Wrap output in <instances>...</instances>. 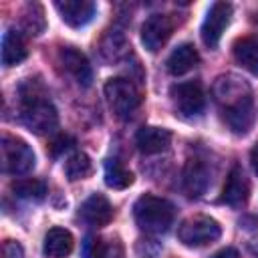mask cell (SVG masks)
Listing matches in <instances>:
<instances>
[{"mask_svg":"<svg viewBox=\"0 0 258 258\" xmlns=\"http://www.w3.org/2000/svg\"><path fill=\"white\" fill-rule=\"evenodd\" d=\"M58 60L62 64V69L83 87H89L91 81H93V71H91V64L87 60V56L77 50L75 46H64L60 48L58 52Z\"/></svg>","mask_w":258,"mask_h":258,"instance_id":"12","label":"cell"},{"mask_svg":"<svg viewBox=\"0 0 258 258\" xmlns=\"http://www.w3.org/2000/svg\"><path fill=\"white\" fill-rule=\"evenodd\" d=\"M54 8L58 10L60 18L64 24L73 28H81L89 24L97 12L95 2L89 0H64V2H54Z\"/></svg>","mask_w":258,"mask_h":258,"instance_id":"11","label":"cell"},{"mask_svg":"<svg viewBox=\"0 0 258 258\" xmlns=\"http://www.w3.org/2000/svg\"><path fill=\"white\" fill-rule=\"evenodd\" d=\"M22 24L28 30V34H40L42 28H44V12H42V6L38 8L36 14H32V4H28L26 6V12L22 16Z\"/></svg>","mask_w":258,"mask_h":258,"instance_id":"24","label":"cell"},{"mask_svg":"<svg viewBox=\"0 0 258 258\" xmlns=\"http://www.w3.org/2000/svg\"><path fill=\"white\" fill-rule=\"evenodd\" d=\"M28 54L26 42L22 38V34L14 28H8L2 36V64L4 67H14L18 62H22Z\"/></svg>","mask_w":258,"mask_h":258,"instance_id":"17","label":"cell"},{"mask_svg":"<svg viewBox=\"0 0 258 258\" xmlns=\"http://www.w3.org/2000/svg\"><path fill=\"white\" fill-rule=\"evenodd\" d=\"M173 32V20L167 14H151L141 26V42L149 52H157Z\"/></svg>","mask_w":258,"mask_h":258,"instance_id":"9","label":"cell"},{"mask_svg":"<svg viewBox=\"0 0 258 258\" xmlns=\"http://www.w3.org/2000/svg\"><path fill=\"white\" fill-rule=\"evenodd\" d=\"M248 196H250V181H248L244 169L240 165H234L224 181L220 202L226 206H232V208H240L248 202Z\"/></svg>","mask_w":258,"mask_h":258,"instance_id":"10","label":"cell"},{"mask_svg":"<svg viewBox=\"0 0 258 258\" xmlns=\"http://www.w3.org/2000/svg\"><path fill=\"white\" fill-rule=\"evenodd\" d=\"M198 60H200V54H198L196 46L189 44V42H183V44H179L177 48L171 50L165 64H167V71L171 75H183V73L191 71L198 64Z\"/></svg>","mask_w":258,"mask_h":258,"instance_id":"18","label":"cell"},{"mask_svg":"<svg viewBox=\"0 0 258 258\" xmlns=\"http://www.w3.org/2000/svg\"><path fill=\"white\" fill-rule=\"evenodd\" d=\"M214 258H242L236 248H222L220 252L214 254Z\"/></svg>","mask_w":258,"mask_h":258,"instance_id":"27","label":"cell"},{"mask_svg":"<svg viewBox=\"0 0 258 258\" xmlns=\"http://www.w3.org/2000/svg\"><path fill=\"white\" fill-rule=\"evenodd\" d=\"M105 97H107L111 111L121 119L131 117L133 111L141 105V95H139L137 87L129 79H121V77L107 81Z\"/></svg>","mask_w":258,"mask_h":258,"instance_id":"4","label":"cell"},{"mask_svg":"<svg viewBox=\"0 0 258 258\" xmlns=\"http://www.w3.org/2000/svg\"><path fill=\"white\" fill-rule=\"evenodd\" d=\"M2 258H24V250H22L20 242L6 240L4 242V248H2Z\"/></svg>","mask_w":258,"mask_h":258,"instance_id":"25","label":"cell"},{"mask_svg":"<svg viewBox=\"0 0 258 258\" xmlns=\"http://www.w3.org/2000/svg\"><path fill=\"white\" fill-rule=\"evenodd\" d=\"M12 191H14L16 198L30 200V202H40L46 196V183L42 179L24 177V179H16L12 183Z\"/></svg>","mask_w":258,"mask_h":258,"instance_id":"22","label":"cell"},{"mask_svg":"<svg viewBox=\"0 0 258 258\" xmlns=\"http://www.w3.org/2000/svg\"><path fill=\"white\" fill-rule=\"evenodd\" d=\"M2 169L12 175H24L34 169L36 157L30 145L18 137L4 135L2 137Z\"/></svg>","mask_w":258,"mask_h":258,"instance_id":"6","label":"cell"},{"mask_svg":"<svg viewBox=\"0 0 258 258\" xmlns=\"http://www.w3.org/2000/svg\"><path fill=\"white\" fill-rule=\"evenodd\" d=\"M79 216L89 226H107L113 220V206L109 204V200L105 196L93 194L81 204Z\"/></svg>","mask_w":258,"mask_h":258,"instance_id":"13","label":"cell"},{"mask_svg":"<svg viewBox=\"0 0 258 258\" xmlns=\"http://www.w3.org/2000/svg\"><path fill=\"white\" fill-rule=\"evenodd\" d=\"M183 183H185V189L191 198H200L212 183V177H210V167L204 163V159H189L187 165H185V173H183Z\"/></svg>","mask_w":258,"mask_h":258,"instance_id":"15","label":"cell"},{"mask_svg":"<svg viewBox=\"0 0 258 258\" xmlns=\"http://www.w3.org/2000/svg\"><path fill=\"white\" fill-rule=\"evenodd\" d=\"M234 58L250 73L258 75V36H244L234 44Z\"/></svg>","mask_w":258,"mask_h":258,"instance_id":"20","label":"cell"},{"mask_svg":"<svg viewBox=\"0 0 258 258\" xmlns=\"http://www.w3.org/2000/svg\"><path fill=\"white\" fill-rule=\"evenodd\" d=\"M171 101L183 117H198V115H202V111L206 107V95H204L202 87L194 81L173 85Z\"/></svg>","mask_w":258,"mask_h":258,"instance_id":"8","label":"cell"},{"mask_svg":"<svg viewBox=\"0 0 258 258\" xmlns=\"http://www.w3.org/2000/svg\"><path fill=\"white\" fill-rule=\"evenodd\" d=\"M137 226L147 234H163L175 220V208L169 200L151 194L141 196L133 206Z\"/></svg>","mask_w":258,"mask_h":258,"instance_id":"3","label":"cell"},{"mask_svg":"<svg viewBox=\"0 0 258 258\" xmlns=\"http://www.w3.org/2000/svg\"><path fill=\"white\" fill-rule=\"evenodd\" d=\"M250 163H252V169L256 171V175H258V143L252 147V151H250Z\"/></svg>","mask_w":258,"mask_h":258,"instance_id":"28","label":"cell"},{"mask_svg":"<svg viewBox=\"0 0 258 258\" xmlns=\"http://www.w3.org/2000/svg\"><path fill=\"white\" fill-rule=\"evenodd\" d=\"M20 119L36 135L50 133L58 125V115L52 101L38 83H32V79L20 87Z\"/></svg>","mask_w":258,"mask_h":258,"instance_id":"2","label":"cell"},{"mask_svg":"<svg viewBox=\"0 0 258 258\" xmlns=\"http://www.w3.org/2000/svg\"><path fill=\"white\" fill-rule=\"evenodd\" d=\"M232 18V4L230 2H214L202 22V40L208 48H216L224 30L228 28Z\"/></svg>","mask_w":258,"mask_h":258,"instance_id":"7","label":"cell"},{"mask_svg":"<svg viewBox=\"0 0 258 258\" xmlns=\"http://www.w3.org/2000/svg\"><path fill=\"white\" fill-rule=\"evenodd\" d=\"M216 101L220 103L224 121L234 133H246L254 121L252 93L248 83L236 75H224L214 85Z\"/></svg>","mask_w":258,"mask_h":258,"instance_id":"1","label":"cell"},{"mask_svg":"<svg viewBox=\"0 0 258 258\" xmlns=\"http://www.w3.org/2000/svg\"><path fill=\"white\" fill-rule=\"evenodd\" d=\"M105 183L113 189H125L133 183V173L115 157L105 161Z\"/></svg>","mask_w":258,"mask_h":258,"instance_id":"21","label":"cell"},{"mask_svg":"<svg viewBox=\"0 0 258 258\" xmlns=\"http://www.w3.org/2000/svg\"><path fill=\"white\" fill-rule=\"evenodd\" d=\"M248 248H250V252H252V254L258 258V240H252V242L248 244Z\"/></svg>","mask_w":258,"mask_h":258,"instance_id":"29","label":"cell"},{"mask_svg":"<svg viewBox=\"0 0 258 258\" xmlns=\"http://www.w3.org/2000/svg\"><path fill=\"white\" fill-rule=\"evenodd\" d=\"M222 234L220 224L210 218V216H194L181 222V226L177 228V238L181 244L189 246V248H200V246H208L212 242H216Z\"/></svg>","mask_w":258,"mask_h":258,"instance_id":"5","label":"cell"},{"mask_svg":"<svg viewBox=\"0 0 258 258\" xmlns=\"http://www.w3.org/2000/svg\"><path fill=\"white\" fill-rule=\"evenodd\" d=\"M93 171V163H91V157L83 151L79 153H73L67 161H64V173L71 181H77V179H85L89 177Z\"/></svg>","mask_w":258,"mask_h":258,"instance_id":"23","label":"cell"},{"mask_svg":"<svg viewBox=\"0 0 258 258\" xmlns=\"http://www.w3.org/2000/svg\"><path fill=\"white\" fill-rule=\"evenodd\" d=\"M171 143V133L163 127H153V125H145L137 131L135 135V145L141 153L145 155H153L159 153L163 149H167Z\"/></svg>","mask_w":258,"mask_h":258,"instance_id":"14","label":"cell"},{"mask_svg":"<svg viewBox=\"0 0 258 258\" xmlns=\"http://www.w3.org/2000/svg\"><path fill=\"white\" fill-rule=\"evenodd\" d=\"M73 143H75V141H73L71 137H67V135H60L58 139H54V141L50 143V151H52V155H58L60 151L69 149V147H71Z\"/></svg>","mask_w":258,"mask_h":258,"instance_id":"26","label":"cell"},{"mask_svg":"<svg viewBox=\"0 0 258 258\" xmlns=\"http://www.w3.org/2000/svg\"><path fill=\"white\" fill-rule=\"evenodd\" d=\"M85 258H125L123 246L117 238H89L85 244Z\"/></svg>","mask_w":258,"mask_h":258,"instance_id":"19","label":"cell"},{"mask_svg":"<svg viewBox=\"0 0 258 258\" xmlns=\"http://www.w3.org/2000/svg\"><path fill=\"white\" fill-rule=\"evenodd\" d=\"M73 246H75V240H73V234L64 228H50L44 236V244H42V250L48 258H64L73 252Z\"/></svg>","mask_w":258,"mask_h":258,"instance_id":"16","label":"cell"}]
</instances>
